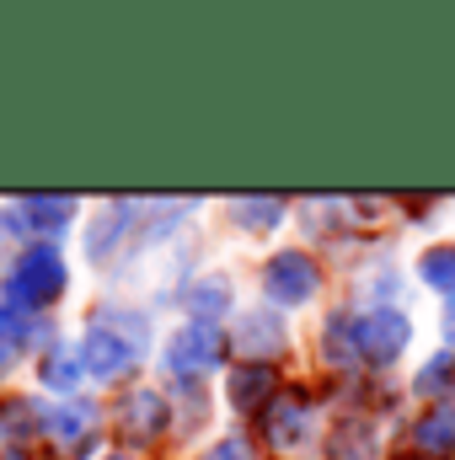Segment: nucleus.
<instances>
[{
	"label": "nucleus",
	"instance_id": "obj_24",
	"mask_svg": "<svg viewBox=\"0 0 455 460\" xmlns=\"http://www.w3.org/2000/svg\"><path fill=\"white\" fill-rule=\"evenodd\" d=\"M113 460H129V456H113Z\"/></svg>",
	"mask_w": 455,
	"mask_h": 460
},
{
	"label": "nucleus",
	"instance_id": "obj_6",
	"mask_svg": "<svg viewBox=\"0 0 455 460\" xmlns=\"http://www.w3.org/2000/svg\"><path fill=\"white\" fill-rule=\"evenodd\" d=\"M161 429H166V402H161V391H129V396L118 402V434H123V439L150 445V439H161Z\"/></svg>",
	"mask_w": 455,
	"mask_h": 460
},
{
	"label": "nucleus",
	"instance_id": "obj_22",
	"mask_svg": "<svg viewBox=\"0 0 455 460\" xmlns=\"http://www.w3.org/2000/svg\"><path fill=\"white\" fill-rule=\"evenodd\" d=\"M445 375H455V364H451V358H440V364H429V369L418 375V391H429V396H434V385H440Z\"/></svg>",
	"mask_w": 455,
	"mask_h": 460
},
{
	"label": "nucleus",
	"instance_id": "obj_14",
	"mask_svg": "<svg viewBox=\"0 0 455 460\" xmlns=\"http://www.w3.org/2000/svg\"><path fill=\"white\" fill-rule=\"evenodd\" d=\"M81 369H86L81 348H54V353L43 358V385H49V391H76Z\"/></svg>",
	"mask_w": 455,
	"mask_h": 460
},
{
	"label": "nucleus",
	"instance_id": "obj_20",
	"mask_svg": "<svg viewBox=\"0 0 455 460\" xmlns=\"http://www.w3.org/2000/svg\"><path fill=\"white\" fill-rule=\"evenodd\" d=\"M193 305H199L204 316H215V311L226 305V284H199V289H193Z\"/></svg>",
	"mask_w": 455,
	"mask_h": 460
},
{
	"label": "nucleus",
	"instance_id": "obj_9",
	"mask_svg": "<svg viewBox=\"0 0 455 460\" xmlns=\"http://www.w3.org/2000/svg\"><path fill=\"white\" fill-rule=\"evenodd\" d=\"M92 423H97V412L81 407V402H65V407L43 412V434H54L65 450H81V445L92 439Z\"/></svg>",
	"mask_w": 455,
	"mask_h": 460
},
{
	"label": "nucleus",
	"instance_id": "obj_11",
	"mask_svg": "<svg viewBox=\"0 0 455 460\" xmlns=\"http://www.w3.org/2000/svg\"><path fill=\"white\" fill-rule=\"evenodd\" d=\"M413 445L424 456H451L455 450V402H440L418 429H413Z\"/></svg>",
	"mask_w": 455,
	"mask_h": 460
},
{
	"label": "nucleus",
	"instance_id": "obj_7",
	"mask_svg": "<svg viewBox=\"0 0 455 460\" xmlns=\"http://www.w3.org/2000/svg\"><path fill=\"white\" fill-rule=\"evenodd\" d=\"M166 358H172L177 375H204V369L220 364V332L204 327V322H199V327H183V332L172 338V353H166Z\"/></svg>",
	"mask_w": 455,
	"mask_h": 460
},
{
	"label": "nucleus",
	"instance_id": "obj_15",
	"mask_svg": "<svg viewBox=\"0 0 455 460\" xmlns=\"http://www.w3.org/2000/svg\"><path fill=\"white\" fill-rule=\"evenodd\" d=\"M279 215H284L279 199H236V220H241L246 230H268Z\"/></svg>",
	"mask_w": 455,
	"mask_h": 460
},
{
	"label": "nucleus",
	"instance_id": "obj_23",
	"mask_svg": "<svg viewBox=\"0 0 455 460\" xmlns=\"http://www.w3.org/2000/svg\"><path fill=\"white\" fill-rule=\"evenodd\" d=\"M445 332L455 338V295H451V311H445Z\"/></svg>",
	"mask_w": 455,
	"mask_h": 460
},
{
	"label": "nucleus",
	"instance_id": "obj_21",
	"mask_svg": "<svg viewBox=\"0 0 455 460\" xmlns=\"http://www.w3.org/2000/svg\"><path fill=\"white\" fill-rule=\"evenodd\" d=\"M204 460H252V445H246V439H220Z\"/></svg>",
	"mask_w": 455,
	"mask_h": 460
},
{
	"label": "nucleus",
	"instance_id": "obj_2",
	"mask_svg": "<svg viewBox=\"0 0 455 460\" xmlns=\"http://www.w3.org/2000/svg\"><path fill=\"white\" fill-rule=\"evenodd\" d=\"M59 289H65V257H59L54 246H32V252H22L16 268H11V279H5V295H11L22 311L49 305Z\"/></svg>",
	"mask_w": 455,
	"mask_h": 460
},
{
	"label": "nucleus",
	"instance_id": "obj_19",
	"mask_svg": "<svg viewBox=\"0 0 455 460\" xmlns=\"http://www.w3.org/2000/svg\"><path fill=\"white\" fill-rule=\"evenodd\" d=\"M27 423H32V407H5V418H0V439H27Z\"/></svg>",
	"mask_w": 455,
	"mask_h": 460
},
{
	"label": "nucleus",
	"instance_id": "obj_3",
	"mask_svg": "<svg viewBox=\"0 0 455 460\" xmlns=\"http://www.w3.org/2000/svg\"><path fill=\"white\" fill-rule=\"evenodd\" d=\"M407 338H413V327H407L402 311H375V316L353 322V348H359L364 364H391L407 348Z\"/></svg>",
	"mask_w": 455,
	"mask_h": 460
},
{
	"label": "nucleus",
	"instance_id": "obj_12",
	"mask_svg": "<svg viewBox=\"0 0 455 460\" xmlns=\"http://www.w3.org/2000/svg\"><path fill=\"white\" fill-rule=\"evenodd\" d=\"M327 456H333V460H375V434H370V423H359V418L338 423V434H333Z\"/></svg>",
	"mask_w": 455,
	"mask_h": 460
},
{
	"label": "nucleus",
	"instance_id": "obj_16",
	"mask_svg": "<svg viewBox=\"0 0 455 460\" xmlns=\"http://www.w3.org/2000/svg\"><path fill=\"white\" fill-rule=\"evenodd\" d=\"M424 279L455 295V246H434V252L424 257Z\"/></svg>",
	"mask_w": 455,
	"mask_h": 460
},
{
	"label": "nucleus",
	"instance_id": "obj_1",
	"mask_svg": "<svg viewBox=\"0 0 455 460\" xmlns=\"http://www.w3.org/2000/svg\"><path fill=\"white\" fill-rule=\"evenodd\" d=\"M139 343H145V322L139 316H108V322H97L86 332L81 358H86V369L97 380H113V375H123L139 358Z\"/></svg>",
	"mask_w": 455,
	"mask_h": 460
},
{
	"label": "nucleus",
	"instance_id": "obj_13",
	"mask_svg": "<svg viewBox=\"0 0 455 460\" xmlns=\"http://www.w3.org/2000/svg\"><path fill=\"white\" fill-rule=\"evenodd\" d=\"M16 215H22V226H38V230H54V226H65L70 215H76V199H22L16 204Z\"/></svg>",
	"mask_w": 455,
	"mask_h": 460
},
{
	"label": "nucleus",
	"instance_id": "obj_10",
	"mask_svg": "<svg viewBox=\"0 0 455 460\" xmlns=\"http://www.w3.org/2000/svg\"><path fill=\"white\" fill-rule=\"evenodd\" d=\"M236 343L252 348V353L284 348V322H279V311H246V316L236 322Z\"/></svg>",
	"mask_w": 455,
	"mask_h": 460
},
{
	"label": "nucleus",
	"instance_id": "obj_5",
	"mask_svg": "<svg viewBox=\"0 0 455 460\" xmlns=\"http://www.w3.org/2000/svg\"><path fill=\"white\" fill-rule=\"evenodd\" d=\"M263 423H268V439H273L279 450H306L311 434H317V412H311L300 396H273Z\"/></svg>",
	"mask_w": 455,
	"mask_h": 460
},
{
	"label": "nucleus",
	"instance_id": "obj_17",
	"mask_svg": "<svg viewBox=\"0 0 455 460\" xmlns=\"http://www.w3.org/2000/svg\"><path fill=\"white\" fill-rule=\"evenodd\" d=\"M16 348H22V311L0 300V369L16 358Z\"/></svg>",
	"mask_w": 455,
	"mask_h": 460
},
{
	"label": "nucleus",
	"instance_id": "obj_8",
	"mask_svg": "<svg viewBox=\"0 0 455 460\" xmlns=\"http://www.w3.org/2000/svg\"><path fill=\"white\" fill-rule=\"evenodd\" d=\"M268 396H279L273 364H236V375H230V402H236L241 412H257V407H268Z\"/></svg>",
	"mask_w": 455,
	"mask_h": 460
},
{
	"label": "nucleus",
	"instance_id": "obj_18",
	"mask_svg": "<svg viewBox=\"0 0 455 460\" xmlns=\"http://www.w3.org/2000/svg\"><path fill=\"white\" fill-rule=\"evenodd\" d=\"M123 215H129V204H118L113 215H108L113 226H97V230H92V241H86V246H92V257H103V246H113V241H118V230H123Z\"/></svg>",
	"mask_w": 455,
	"mask_h": 460
},
{
	"label": "nucleus",
	"instance_id": "obj_4",
	"mask_svg": "<svg viewBox=\"0 0 455 460\" xmlns=\"http://www.w3.org/2000/svg\"><path fill=\"white\" fill-rule=\"evenodd\" d=\"M268 295L279 300V305H306L311 295H317V262L311 257H300V252H284V257H273L268 262Z\"/></svg>",
	"mask_w": 455,
	"mask_h": 460
}]
</instances>
